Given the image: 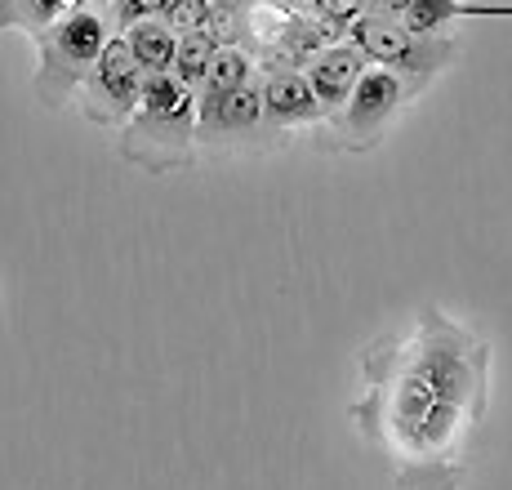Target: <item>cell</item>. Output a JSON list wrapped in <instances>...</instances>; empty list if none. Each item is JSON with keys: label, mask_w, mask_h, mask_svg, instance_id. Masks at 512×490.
<instances>
[{"label": "cell", "mask_w": 512, "mask_h": 490, "mask_svg": "<svg viewBox=\"0 0 512 490\" xmlns=\"http://www.w3.org/2000/svg\"><path fill=\"white\" fill-rule=\"evenodd\" d=\"M366 67H370V58L361 54L352 41L330 45L326 54H317L308 67H303L308 81H312V90H317V98H321V107H326V116H334L343 103H348L352 90H357V81L366 76Z\"/></svg>", "instance_id": "9"}, {"label": "cell", "mask_w": 512, "mask_h": 490, "mask_svg": "<svg viewBox=\"0 0 512 490\" xmlns=\"http://www.w3.org/2000/svg\"><path fill=\"white\" fill-rule=\"evenodd\" d=\"M415 5V0H370L366 14H383V18H406V9Z\"/></svg>", "instance_id": "15"}, {"label": "cell", "mask_w": 512, "mask_h": 490, "mask_svg": "<svg viewBox=\"0 0 512 490\" xmlns=\"http://www.w3.org/2000/svg\"><path fill=\"white\" fill-rule=\"evenodd\" d=\"M210 5H214V0H210Z\"/></svg>", "instance_id": "18"}, {"label": "cell", "mask_w": 512, "mask_h": 490, "mask_svg": "<svg viewBox=\"0 0 512 490\" xmlns=\"http://www.w3.org/2000/svg\"><path fill=\"white\" fill-rule=\"evenodd\" d=\"M263 76V116H268V134L285 147L290 130H317L326 121V107H321L317 90H312L308 72L299 67H259Z\"/></svg>", "instance_id": "8"}, {"label": "cell", "mask_w": 512, "mask_h": 490, "mask_svg": "<svg viewBox=\"0 0 512 490\" xmlns=\"http://www.w3.org/2000/svg\"><path fill=\"white\" fill-rule=\"evenodd\" d=\"M366 392L352 424L383 455L397 490H459L468 450L490 401V343L419 308L415 326L392 330L361 352Z\"/></svg>", "instance_id": "1"}, {"label": "cell", "mask_w": 512, "mask_h": 490, "mask_svg": "<svg viewBox=\"0 0 512 490\" xmlns=\"http://www.w3.org/2000/svg\"><path fill=\"white\" fill-rule=\"evenodd\" d=\"M143 85L147 72L139 67L134 49L125 45V36H116L112 45L103 49V58L94 63V72L85 76L81 85V112L85 121L98 125V130H112V125H130L134 112L143 103Z\"/></svg>", "instance_id": "6"}, {"label": "cell", "mask_w": 512, "mask_h": 490, "mask_svg": "<svg viewBox=\"0 0 512 490\" xmlns=\"http://www.w3.org/2000/svg\"><path fill=\"white\" fill-rule=\"evenodd\" d=\"M361 5H370V0H361Z\"/></svg>", "instance_id": "17"}, {"label": "cell", "mask_w": 512, "mask_h": 490, "mask_svg": "<svg viewBox=\"0 0 512 490\" xmlns=\"http://www.w3.org/2000/svg\"><path fill=\"white\" fill-rule=\"evenodd\" d=\"M76 5H85V0H0V32L23 27L27 36H41L54 23H63Z\"/></svg>", "instance_id": "11"}, {"label": "cell", "mask_w": 512, "mask_h": 490, "mask_svg": "<svg viewBox=\"0 0 512 490\" xmlns=\"http://www.w3.org/2000/svg\"><path fill=\"white\" fill-rule=\"evenodd\" d=\"M170 5L174 0H121V5H116V23H121V32H125V27L143 23V18H165Z\"/></svg>", "instance_id": "14"}, {"label": "cell", "mask_w": 512, "mask_h": 490, "mask_svg": "<svg viewBox=\"0 0 512 490\" xmlns=\"http://www.w3.org/2000/svg\"><path fill=\"white\" fill-rule=\"evenodd\" d=\"M125 45L134 49L139 67L147 76H161V72H174V58H179V32H174L165 18H143V23L125 27Z\"/></svg>", "instance_id": "10"}, {"label": "cell", "mask_w": 512, "mask_h": 490, "mask_svg": "<svg viewBox=\"0 0 512 490\" xmlns=\"http://www.w3.org/2000/svg\"><path fill=\"white\" fill-rule=\"evenodd\" d=\"M415 94L419 90L401 72L370 63L366 76L357 81V90H352V98L312 130V139H317V147H326V152H374L383 143V134H388V125L397 121V112Z\"/></svg>", "instance_id": "4"}, {"label": "cell", "mask_w": 512, "mask_h": 490, "mask_svg": "<svg viewBox=\"0 0 512 490\" xmlns=\"http://www.w3.org/2000/svg\"><path fill=\"white\" fill-rule=\"evenodd\" d=\"M196 90L174 72L147 76L143 103L121 130V161L147 174H170L196 165Z\"/></svg>", "instance_id": "2"}, {"label": "cell", "mask_w": 512, "mask_h": 490, "mask_svg": "<svg viewBox=\"0 0 512 490\" xmlns=\"http://www.w3.org/2000/svg\"><path fill=\"white\" fill-rule=\"evenodd\" d=\"M219 41H214L210 32H187L179 36V58H174V76H179L183 85H192V90H201L205 76H210L214 58H219Z\"/></svg>", "instance_id": "12"}, {"label": "cell", "mask_w": 512, "mask_h": 490, "mask_svg": "<svg viewBox=\"0 0 512 490\" xmlns=\"http://www.w3.org/2000/svg\"><path fill=\"white\" fill-rule=\"evenodd\" d=\"M196 143L205 152H241V147H281L263 116V76L214 107H196Z\"/></svg>", "instance_id": "7"}, {"label": "cell", "mask_w": 512, "mask_h": 490, "mask_svg": "<svg viewBox=\"0 0 512 490\" xmlns=\"http://www.w3.org/2000/svg\"><path fill=\"white\" fill-rule=\"evenodd\" d=\"M121 36L116 9H98V5H76L63 23H54L49 32L32 36L41 67L32 76V94L45 107H63L67 98L81 94L85 76L94 72V63L103 58V49Z\"/></svg>", "instance_id": "3"}, {"label": "cell", "mask_w": 512, "mask_h": 490, "mask_svg": "<svg viewBox=\"0 0 512 490\" xmlns=\"http://www.w3.org/2000/svg\"><path fill=\"white\" fill-rule=\"evenodd\" d=\"M85 5H98V9H116L121 0H85Z\"/></svg>", "instance_id": "16"}, {"label": "cell", "mask_w": 512, "mask_h": 490, "mask_svg": "<svg viewBox=\"0 0 512 490\" xmlns=\"http://www.w3.org/2000/svg\"><path fill=\"white\" fill-rule=\"evenodd\" d=\"M205 18H210V0H174V5L165 9V23H170L179 36L205 32Z\"/></svg>", "instance_id": "13"}, {"label": "cell", "mask_w": 512, "mask_h": 490, "mask_svg": "<svg viewBox=\"0 0 512 490\" xmlns=\"http://www.w3.org/2000/svg\"><path fill=\"white\" fill-rule=\"evenodd\" d=\"M348 41L357 45L374 67L401 72L415 90H423L441 67L455 63V41H450V36H419V32H410L401 18H383V14H361L357 23L348 27Z\"/></svg>", "instance_id": "5"}]
</instances>
